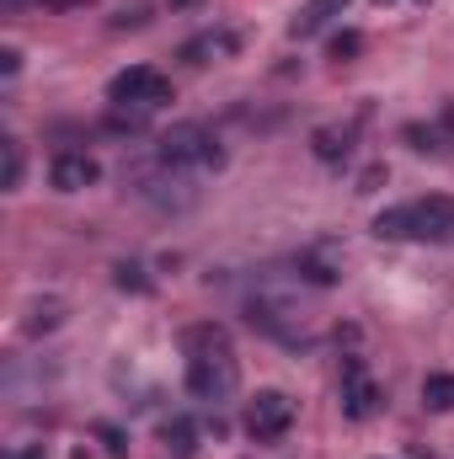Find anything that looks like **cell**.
<instances>
[{
  "instance_id": "obj_9",
  "label": "cell",
  "mask_w": 454,
  "mask_h": 459,
  "mask_svg": "<svg viewBox=\"0 0 454 459\" xmlns=\"http://www.w3.org/2000/svg\"><path fill=\"white\" fill-rule=\"evenodd\" d=\"M342 11H347V0H305L289 32H294V38H310V32H321L332 16H342Z\"/></svg>"
},
{
  "instance_id": "obj_6",
  "label": "cell",
  "mask_w": 454,
  "mask_h": 459,
  "mask_svg": "<svg viewBox=\"0 0 454 459\" xmlns=\"http://www.w3.org/2000/svg\"><path fill=\"white\" fill-rule=\"evenodd\" d=\"M246 433L257 438V444H278L289 428H294V401L284 395V390H257L251 401H246Z\"/></svg>"
},
{
  "instance_id": "obj_2",
  "label": "cell",
  "mask_w": 454,
  "mask_h": 459,
  "mask_svg": "<svg viewBox=\"0 0 454 459\" xmlns=\"http://www.w3.org/2000/svg\"><path fill=\"white\" fill-rule=\"evenodd\" d=\"M380 240H417V246H454V198L433 193V198H412L396 204L374 220Z\"/></svg>"
},
{
  "instance_id": "obj_5",
  "label": "cell",
  "mask_w": 454,
  "mask_h": 459,
  "mask_svg": "<svg viewBox=\"0 0 454 459\" xmlns=\"http://www.w3.org/2000/svg\"><path fill=\"white\" fill-rule=\"evenodd\" d=\"M108 102H113V113H128L134 123H144L150 113H161L171 102V81L150 65H128L108 81Z\"/></svg>"
},
{
  "instance_id": "obj_3",
  "label": "cell",
  "mask_w": 454,
  "mask_h": 459,
  "mask_svg": "<svg viewBox=\"0 0 454 459\" xmlns=\"http://www.w3.org/2000/svg\"><path fill=\"white\" fill-rule=\"evenodd\" d=\"M128 193H134L139 204H150L155 214H182V209L198 204V177H193V171H177V166H166V160L155 155V160H139V166L128 171Z\"/></svg>"
},
{
  "instance_id": "obj_4",
  "label": "cell",
  "mask_w": 454,
  "mask_h": 459,
  "mask_svg": "<svg viewBox=\"0 0 454 459\" xmlns=\"http://www.w3.org/2000/svg\"><path fill=\"white\" fill-rule=\"evenodd\" d=\"M155 155H161L166 166H177V171H193V177H204V171H220V166H225V144L214 139V128H209V123H171V128L161 134Z\"/></svg>"
},
{
  "instance_id": "obj_15",
  "label": "cell",
  "mask_w": 454,
  "mask_h": 459,
  "mask_svg": "<svg viewBox=\"0 0 454 459\" xmlns=\"http://www.w3.org/2000/svg\"><path fill=\"white\" fill-rule=\"evenodd\" d=\"M118 289H139V294H144L150 283L139 278V267H128V262H123V267H118Z\"/></svg>"
},
{
  "instance_id": "obj_13",
  "label": "cell",
  "mask_w": 454,
  "mask_h": 459,
  "mask_svg": "<svg viewBox=\"0 0 454 459\" xmlns=\"http://www.w3.org/2000/svg\"><path fill=\"white\" fill-rule=\"evenodd\" d=\"M347 139H353V128H321V134H316V155H321V160H342V155L353 150Z\"/></svg>"
},
{
  "instance_id": "obj_1",
  "label": "cell",
  "mask_w": 454,
  "mask_h": 459,
  "mask_svg": "<svg viewBox=\"0 0 454 459\" xmlns=\"http://www.w3.org/2000/svg\"><path fill=\"white\" fill-rule=\"evenodd\" d=\"M182 358H188V395L204 401V406H220L235 395L240 385V358L230 347V332L204 321V326H188L182 332Z\"/></svg>"
},
{
  "instance_id": "obj_7",
  "label": "cell",
  "mask_w": 454,
  "mask_h": 459,
  "mask_svg": "<svg viewBox=\"0 0 454 459\" xmlns=\"http://www.w3.org/2000/svg\"><path fill=\"white\" fill-rule=\"evenodd\" d=\"M380 385H374V374H369V363L363 358H347L342 363V379H337V406L347 422H369L374 411H380Z\"/></svg>"
},
{
  "instance_id": "obj_10",
  "label": "cell",
  "mask_w": 454,
  "mask_h": 459,
  "mask_svg": "<svg viewBox=\"0 0 454 459\" xmlns=\"http://www.w3.org/2000/svg\"><path fill=\"white\" fill-rule=\"evenodd\" d=\"M337 262H332V246H316V251H305V256H300V278H310V283H321V289H327V283H337Z\"/></svg>"
},
{
  "instance_id": "obj_14",
  "label": "cell",
  "mask_w": 454,
  "mask_h": 459,
  "mask_svg": "<svg viewBox=\"0 0 454 459\" xmlns=\"http://www.w3.org/2000/svg\"><path fill=\"white\" fill-rule=\"evenodd\" d=\"M22 182V144L16 139H5V193Z\"/></svg>"
},
{
  "instance_id": "obj_17",
  "label": "cell",
  "mask_w": 454,
  "mask_h": 459,
  "mask_svg": "<svg viewBox=\"0 0 454 459\" xmlns=\"http://www.w3.org/2000/svg\"><path fill=\"white\" fill-rule=\"evenodd\" d=\"M353 48H358V32H342L337 43H332V54H337V59H342V54H353Z\"/></svg>"
},
{
  "instance_id": "obj_8",
  "label": "cell",
  "mask_w": 454,
  "mask_h": 459,
  "mask_svg": "<svg viewBox=\"0 0 454 459\" xmlns=\"http://www.w3.org/2000/svg\"><path fill=\"white\" fill-rule=\"evenodd\" d=\"M97 177H102V166H97L86 150H59L54 166H48V182H54L59 193H81V187H92Z\"/></svg>"
},
{
  "instance_id": "obj_20",
  "label": "cell",
  "mask_w": 454,
  "mask_h": 459,
  "mask_svg": "<svg viewBox=\"0 0 454 459\" xmlns=\"http://www.w3.org/2000/svg\"><path fill=\"white\" fill-rule=\"evenodd\" d=\"M0 5H5V11H16V5H22V0H0Z\"/></svg>"
},
{
  "instance_id": "obj_16",
  "label": "cell",
  "mask_w": 454,
  "mask_h": 459,
  "mask_svg": "<svg viewBox=\"0 0 454 459\" xmlns=\"http://www.w3.org/2000/svg\"><path fill=\"white\" fill-rule=\"evenodd\" d=\"M97 438L108 444V455H123V433L118 428H97Z\"/></svg>"
},
{
  "instance_id": "obj_18",
  "label": "cell",
  "mask_w": 454,
  "mask_h": 459,
  "mask_svg": "<svg viewBox=\"0 0 454 459\" xmlns=\"http://www.w3.org/2000/svg\"><path fill=\"white\" fill-rule=\"evenodd\" d=\"M5 459H43V444H22V449H11Z\"/></svg>"
},
{
  "instance_id": "obj_12",
  "label": "cell",
  "mask_w": 454,
  "mask_h": 459,
  "mask_svg": "<svg viewBox=\"0 0 454 459\" xmlns=\"http://www.w3.org/2000/svg\"><path fill=\"white\" fill-rule=\"evenodd\" d=\"M423 406L428 411H454V374H428L423 379Z\"/></svg>"
},
{
  "instance_id": "obj_11",
  "label": "cell",
  "mask_w": 454,
  "mask_h": 459,
  "mask_svg": "<svg viewBox=\"0 0 454 459\" xmlns=\"http://www.w3.org/2000/svg\"><path fill=\"white\" fill-rule=\"evenodd\" d=\"M161 444H166L177 459H193V449H198V428H193L188 417H171V422L161 428Z\"/></svg>"
},
{
  "instance_id": "obj_19",
  "label": "cell",
  "mask_w": 454,
  "mask_h": 459,
  "mask_svg": "<svg viewBox=\"0 0 454 459\" xmlns=\"http://www.w3.org/2000/svg\"><path fill=\"white\" fill-rule=\"evenodd\" d=\"M380 5H428V0H380Z\"/></svg>"
}]
</instances>
